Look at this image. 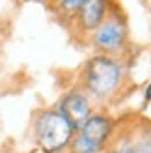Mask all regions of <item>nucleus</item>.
I'll use <instances>...</instances> for the list:
<instances>
[{"label":"nucleus","instance_id":"1","mask_svg":"<svg viewBox=\"0 0 151 153\" xmlns=\"http://www.w3.org/2000/svg\"><path fill=\"white\" fill-rule=\"evenodd\" d=\"M125 65L119 56L97 52L80 69V88L92 101L104 103L114 99L125 86Z\"/></svg>","mask_w":151,"mask_h":153},{"label":"nucleus","instance_id":"2","mask_svg":"<svg viewBox=\"0 0 151 153\" xmlns=\"http://www.w3.org/2000/svg\"><path fill=\"white\" fill-rule=\"evenodd\" d=\"M75 133L77 131L56 108H41L39 112H36L32 123V136L39 151L43 153L67 151Z\"/></svg>","mask_w":151,"mask_h":153},{"label":"nucleus","instance_id":"3","mask_svg":"<svg viewBox=\"0 0 151 153\" xmlns=\"http://www.w3.org/2000/svg\"><path fill=\"white\" fill-rule=\"evenodd\" d=\"M116 136V120L107 112H93L69 144V153H104Z\"/></svg>","mask_w":151,"mask_h":153},{"label":"nucleus","instance_id":"4","mask_svg":"<svg viewBox=\"0 0 151 153\" xmlns=\"http://www.w3.org/2000/svg\"><path fill=\"white\" fill-rule=\"evenodd\" d=\"M90 45L101 54L119 56L129 45V25L121 13L112 10L104 22L88 36Z\"/></svg>","mask_w":151,"mask_h":153},{"label":"nucleus","instance_id":"5","mask_svg":"<svg viewBox=\"0 0 151 153\" xmlns=\"http://www.w3.org/2000/svg\"><path fill=\"white\" fill-rule=\"evenodd\" d=\"M54 108L69 121V125L75 131H78V129L86 123V120L95 112L92 97H90L80 86L71 88V90H67L65 94H62V97L58 99Z\"/></svg>","mask_w":151,"mask_h":153},{"label":"nucleus","instance_id":"6","mask_svg":"<svg viewBox=\"0 0 151 153\" xmlns=\"http://www.w3.org/2000/svg\"><path fill=\"white\" fill-rule=\"evenodd\" d=\"M112 7H110V0H86L82 7L78 10V13L71 19L77 32L84 34V36H90L97 30L104 19L110 15Z\"/></svg>","mask_w":151,"mask_h":153},{"label":"nucleus","instance_id":"7","mask_svg":"<svg viewBox=\"0 0 151 153\" xmlns=\"http://www.w3.org/2000/svg\"><path fill=\"white\" fill-rule=\"evenodd\" d=\"M107 153H134V134L132 131L123 136H114L107 148Z\"/></svg>","mask_w":151,"mask_h":153},{"label":"nucleus","instance_id":"8","mask_svg":"<svg viewBox=\"0 0 151 153\" xmlns=\"http://www.w3.org/2000/svg\"><path fill=\"white\" fill-rule=\"evenodd\" d=\"M134 134V153H151V131L149 127H140Z\"/></svg>","mask_w":151,"mask_h":153},{"label":"nucleus","instance_id":"9","mask_svg":"<svg viewBox=\"0 0 151 153\" xmlns=\"http://www.w3.org/2000/svg\"><path fill=\"white\" fill-rule=\"evenodd\" d=\"M86 0H56V11L65 19H73Z\"/></svg>","mask_w":151,"mask_h":153},{"label":"nucleus","instance_id":"10","mask_svg":"<svg viewBox=\"0 0 151 153\" xmlns=\"http://www.w3.org/2000/svg\"><path fill=\"white\" fill-rule=\"evenodd\" d=\"M142 97H144L146 103H151V80L146 84V88L142 90Z\"/></svg>","mask_w":151,"mask_h":153},{"label":"nucleus","instance_id":"11","mask_svg":"<svg viewBox=\"0 0 151 153\" xmlns=\"http://www.w3.org/2000/svg\"><path fill=\"white\" fill-rule=\"evenodd\" d=\"M149 131H151V127H149Z\"/></svg>","mask_w":151,"mask_h":153}]
</instances>
